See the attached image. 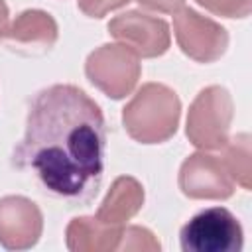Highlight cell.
Returning <instances> with one entry per match:
<instances>
[{
    "label": "cell",
    "mask_w": 252,
    "mask_h": 252,
    "mask_svg": "<svg viewBox=\"0 0 252 252\" xmlns=\"http://www.w3.org/2000/svg\"><path fill=\"white\" fill-rule=\"evenodd\" d=\"M104 152L106 124L100 106L75 85H51L30 104L12 165L32 171L53 197L87 205L102 183Z\"/></svg>",
    "instance_id": "obj_1"
},
{
    "label": "cell",
    "mask_w": 252,
    "mask_h": 252,
    "mask_svg": "<svg viewBox=\"0 0 252 252\" xmlns=\"http://www.w3.org/2000/svg\"><path fill=\"white\" fill-rule=\"evenodd\" d=\"M181 100L173 89L161 83L142 85L122 108L126 134L140 144L167 142L179 126Z\"/></svg>",
    "instance_id": "obj_2"
},
{
    "label": "cell",
    "mask_w": 252,
    "mask_h": 252,
    "mask_svg": "<svg viewBox=\"0 0 252 252\" xmlns=\"http://www.w3.org/2000/svg\"><path fill=\"white\" fill-rule=\"evenodd\" d=\"M232 116L234 104L230 93L220 85L205 87L189 106L185 134L203 152L220 150L230 138Z\"/></svg>",
    "instance_id": "obj_3"
},
{
    "label": "cell",
    "mask_w": 252,
    "mask_h": 252,
    "mask_svg": "<svg viewBox=\"0 0 252 252\" xmlns=\"http://www.w3.org/2000/svg\"><path fill=\"white\" fill-rule=\"evenodd\" d=\"M85 75L100 93L120 100L128 96L142 75L140 57L122 43H104L85 61Z\"/></svg>",
    "instance_id": "obj_4"
},
{
    "label": "cell",
    "mask_w": 252,
    "mask_h": 252,
    "mask_svg": "<svg viewBox=\"0 0 252 252\" xmlns=\"http://www.w3.org/2000/svg\"><path fill=\"white\" fill-rule=\"evenodd\" d=\"M179 242L183 252H240L244 234L228 209L211 207L181 226Z\"/></svg>",
    "instance_id": "obj_5"
},
{
    "label": "cell",
    "mask_w": 252,
    "mask_h": 252,
    "mask_svg": "<svg viewBox=\"0 0 252 252\" xmlns=\"http://www.w3.org/2000/svg\"><path fill=\"white\" fill-rule=\"evenodd\" d=\"M173 32L179 49L197 63H215L228 47L226 30L187 6L173 14Z\"/></svg>",
    "instance_id": "obj_6"
},
{
    "label": "cell",
    "mask_w": 252,
    "mask_h": 252,
    "mask_svg": "<svg viewBox=\"0 0 252 252\" xmlns=\"http://www.w3.org/2000/svg\"><path fill=\"white\" fill-rule=\"evenodd\" d=\"M108 33L144 59L159 57L171 45L167 22L140 10H128L114 16L108 22Z\"/></svg>",
    "instance_id": "obj_7"
},
{
    "label": "cell",
    "mask_w": 252,
    "mask_h": 252,
    "mask_svg": "<svg viewBox=\"0 0 252 252\" xmlns=\"http://www.w3.org/2000/svg\"><path fill=\"white\" fill-rule=\"evenodd\" d=\"M177 183L181 193L189 199L224 201L234 193V181L222 158L205 152H197L181 163Z\"/></svg>",
    "instance_id": "obj_8"
},
{
    "label": "cell",
    "mask_w": 252,
    "mask_h": 252,
    "mask_svg": "<svg viewBox=\"0 0 252 252\" xmlns=\"http://www.w3.org/2000/svg\"><path fill=\"white\" fill-rule=\"evenodd\" d=\"M43 230L39 207L22 195L0 199V244L6 250H28L37 244Z\"/></svg>",
    "instance_id": "obj_9"
},
{
    "label": "cell",
    "mask_w": 252,
    "mask_h": 252,
    "mask_svg": "<svg viewBox=\"0 0 252 252\" xmlns=\"http://www.w3.org/2000/svg\"><path fill=\"white\" fill-rule=\"evenodd\" d=\"M57 37L59 28L51 14L43 10H24L12 22H8L0 39L10 51L35 57L47 53L55 45Z\"/></svg>",
    "instance_id": "obj_10"
},
{
    "label": "cell",
    "mask_w": 252,
    "mask_h": 252,
    "mask_svg": "<svg viewBox=\"0 0 252 252\" xmlns=\"http://www.w3.org/2000/svg\"><path fill=\"white\" fill-rule=\"evenodd\" d=\"M144 205V187L130 175H120L112 181L106 197L98 205L96 219L110 226H124Z\"/></svg>",
    "instance_id": "obj_11"
},
{
    "label": "cell",
    "mask_w": 252,
    "mask_h": 252,
    "mask_svg": "<svg viewBox=\"0 0 252 252\" xmlns=\"http://www.w3.org/2000/svg\"><path fill=\"white\" fill-rule=\"evenodd\" d=\"M124 226H110L96 217H75L67 224L65 240L71 252H110L118 250Z\"/></svg>",
    "instance_id": "obj_12"
},
{
    "label": "cell",
    "mask_w": 252,
    "mask_h": 252,
    "mask_svg": "<svg viewBox=\"0 0 252 252\" xmlns=\"http://www.w3.org/2000/svg\"><path fill=\"white\" fill-rule=\"evenodd\" d=\"M224 150L222 161L236 185L242 189L252 187V154H250V136L248 134H236L234 138H228V142L220 148Z\"/></svg>",
    "instance_id": "obj_13"
},
{
    "label": "cell",
    "mask_w": 252,
    "mask_h": 252,
    "mask_svg": "<svg viewBox=\"0 0 252 252\" xmlns=\"http://www.w3.org/2000/svg\"><path fill=\"white\" fill-rule=\"evenodd\" d=\"M161 248L159 240L154 236L152 230L144 226H124L118 250L126 252H158Z\"/></svg>",
    "instance_id": "obj_14"
},
{
    "label": "cell",
    "mask_w": 252,
    "mask_h": 252,
    "mask_svg": "<svg viewBox=\"0 0 252 252\" xmlns=\"http://www.w3.org/2000/svg\"><path fill=\"white\" fill-rule=\"evenodd\" d=\"M199 6L222 18H246L252 10V0H195Z\"/></svg>",
    "instance_id": "obj_15"
},
{
    "label": "cell",
    "mask_w": 252,
    "mask_h": 252,
    "mask_svg": "<svg viewBox=\"0 0 252 252\" xmlns=\"http://www.w3.org/2000/svg\"><path fill=\"white\" fill-rule=\"evenodd\" d=\"M132 0H77L79 10L89 18H102L112 10H118Z\"/></svg>",
    "instance_id": "obj_16"
},
{
    "label": "cell",
    "mask_w": 252,
    "mask_h": 252,
    "mask_svg": "<svg viewBox=\"0 0 252 252\" xmlns=\"http://www.w3.org/2000/svg\"><path fill=\"white\" fill-rule=\"evenodd\" d=\"M136 2L159 14H175L185 6V0H136Z\"/></svg>",
    "instance_id": "obj_17"
},
{
    "label": "cell",
    "mask_w": 252,
    "mask_h": 252,
    "mask_svg": "<svg viewBox=\"0 0 252 252\" xmlns=\"http://www.w3.org/2000/svg\"><path fill=\"white\" fill-rule=\"evenodd\" d=\"M8 6H6V2L4 0H0V37H2V33H4V30H6V26H8Z\"/></svg>",
    "instance_id": "obj_18"
}]
</instances>
